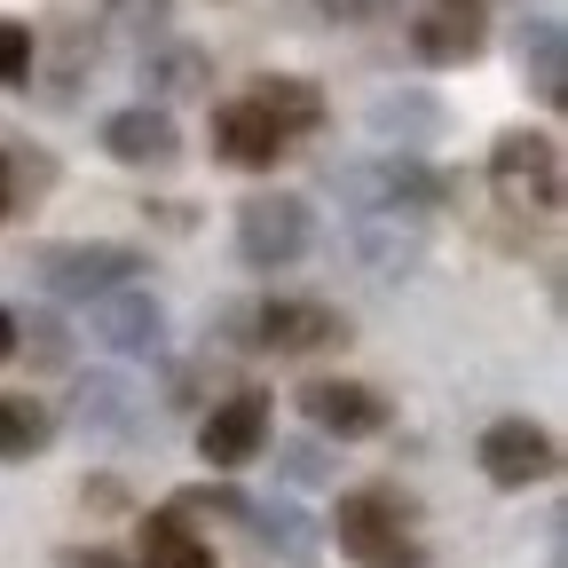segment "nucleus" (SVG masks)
Returning <instances> with one entry per match:
<instances>
[{
    "label": "nucleus",
    "instance_id": "nucleus-1",
    "mask_svg": "<svg viewBox=\"0 0 568 568\" xmlns=\"http://www.w3.org/2000/svg\"><path fill=\"white\" fill-rule=\"evenodd\" d=\"M332 537L355 568H426L418 545V497L395 481H364L332 506Z\"/></svg>",
    "mask_w": 568,
    "mask_h": 568
},
{
    "label": "nucleus",
    "instance_id": "nucleus-2",
    "mask_svg": "<svg viewBox=\"0 0 568 568\" xmlns=\"http://www.w3.org/2000/svg\"><path fill=\"white\" fill-rule=\"evenodd\" d=\"M560 190H568L560 142L545 126H506L489 142V197H497V213H514V222H552Z\"/></svg>",
    "mask_w": 568,
    "mask_h": 568
},
{
    "label": "nucleus",
    "instance_id": "nucleus-3",
    "mask_svg": "<svg viewBox=\"0 0 568 568\" xmlns=\"http://www.w3.org/2000/svg\"><path fill=\"white\" fill-rule=\"evenodd\" d=\"M24 268H32V284L48 301H95V293H111V284L151 276V253L119 245V237H71V245H32Z\"/></svg>",
    "mask_w": 568,
    "mask_h": 568
},
{
    "label": "nucleus",
    "instance_id": "nucleus-4",
    "mask_svg": "<svg viewBox=\"0 0 568 568\" xmlns=\"http://www.w3.org/2000/svg\"><path fill=\"white\" fill-rule=\"evenodd\" d=\"M324 182H332V197L347 213H435L450 197V174H435L418 151H387V159H364V166H332Z\"/></svg>",
    "mask_w": 568,
    "mask_h": 568
},
{
    "label": "nucleus",
    "instance_id": "nucleus-5",
    "mask_svg": "<svg viewBox=\"0 0 568 568\" xmlns=\"http://www.w3.org/2000/svg\"><path fill=\"white\" fill-rule=\"evenodd\" d=\"M308 245H316V213H308V197H293V190H261V197L237 205V261H245V268L276 276V268L308 261Z\"/></svg>",
    "mask_w": 568,
    "mask_h": 568
},
{
    "label": "nucleus",
    "instance_id": "nucleus-6",
    "mask_svg": "<svg viewBox=\"0 0 568 568\" xmlns=\"http://www.w3.org/2000/svg\"><path fill=\"white\" fill-rule=\"evenodd\" d=\"M268 426H276L268 395H261V387H237V395H222V403L197 418V458H205L213 474H237V466H253V458L268 450Z\"/></svg>",
    "mask_w": 568,
    "mask_h": 568
},
{
    "label": "nucleus",
    "instance_id": "nucleus-7",
    "mask_svg": "<svg viewBox=\"0 0 568 568\" xmlns=\"http://www.w3.org/2000/svg\"><path fill=\"white\" fill-rule=\"evenodd\" d=\"M474 466L497 481V489H537L560 474V443L545 435L537 418H489L481 443H474Z\"/></svg>",
    "mask_w": 568,
    "mask_h": 568
},
{
    "label": "nucleus",
    "instance_id": "nucleus-8",
    "mask_svg": "<svg viewBox=\"0 0 568 568\" xmlns=\"http://www.w3.org/2000/svg\"><path fill=\"white\" fill-rule=\"evenodd\" d=\"M245 332L253 347L268 355H324V347H347V316L332 301H253L245 308Z\"/></svg>",
    "mask_w": 568,
    "mask_h": 568
},
{
    "label": "nucleus",
    "instance_id": "nucleus-9",
    "mask_svg": "<svg viewBox=\"0 0 568 568\" xmlns=\"http://www.w3.org/2000/svg\"><path fill=\"white\" fill-rule=\"evenodd\" d=\"M88 332L111 355H126V364H159V355H166V308L142 293V284H111V293H95Z\"/></svg>",
    "mask_w": 568,
    "mask_h": 568
},
{
    "label": "nucleus",
    "instance_id": "nucleus-10",
    "mask_svg": "<svg viewBox=\"0 0 568 568\" xmlns=\"http://www.w3.org/2000/svg\"><path fill=\"white\" fill-rule=\"evenodd\" d=\"M481 48H489V0H426L410 17V55L435 71H458Z\"/></svg>",
    "mask_w": 568,
    "mask_h": 568
},
{
    "label": "nucleus",
    "instance_id": "nucleus-11",
    "mask_svg": "<svg viewBox=\"0 0 568 568\" xmlns=\"http://www.w3.org/2000/svg\"><path fill=\"white\" fill-rule=\"evenodd\" d=\"M71 426H80V435H111V443H142L159 418H151V395H142L134 379L88 372L80 387H71Z\"/></svg>",
    "mask_w": 568,
    "mask_h": 568
},
{
    "label": "nucleus",
    "instance_id": "nucleus-12",
    "mask_svg": "<svg viewBox=\"0 0 568 568\" xmlns=\"http://www.w3.org/2000/svg\"><path fill=\"white\" fill-rule=\"evenodd\" d=\"M301 410H308L316 435H332V443H372V435H387V395L364 387V379H308V387H301Z\"/></svg>",
    "mask_w": 568,
    "mask_h": 568
},
{
    "label": "nucleus",
    "instance_id": "nucleus-13",
    "mask_svg": "<svg viewBox=\"0 0 568 568\" xmlns=\"http://www.w3.org/2000/svg\"><path fill=\"white\" fill-rule=\"evenodd\" d=\"M103 159H119V166H142V174H159V166H174L182 159V126H174V111L166 103H126V111H111L103 119Z\"/></svg>",
    "mask_w": 568,
    "mask_h": 568
},
{
    "label": "nucleus",
    "instance_id": "nucleus-14",
    "mask_svg": "<svg viewBox=\"0 0 568 568\" xmlns=\"http://www.w3.org/2000/svg\"><path fill=\"white\" fill-rule=\"evenodd\" d=\"M284 151H293V134L276 126V111H261L253 95H230L213 111V159L222 166H245V174H268Z\"/></svg>",
    "mask_w": 568,
    "mask_h": 568
},
{
    "label": "nucleus",
    "instance_id": "nucleus-15",
    "mask_svg": "<svg viewBox=\"0 0 568 568\" xmlns=\"http://www.w3.org/2000/svg\"><path fill=\"white\" fill-rule=\"evenodd\" d=\"M514 48H521L529 95H537L545 111H568V24H560V17H521Z\"/></svg>",
    "mask_w": 568,
    "mask_h": 568
},
{
    "label": "nucleus",
    "instance_id": "nucleus-16",
    "mask_svg": "<svg viewBox=\"0 0 568 568\" xmlns=\"http://www.w3.org/2000/svg\"><path fill=\"white\" fill-rule=\"evenodd\" d=\"M134 560H142V568H213V545L190 529V514L159 506V514L134 521Z\"/></svg>",
    "mask_w": 568,
    "mask_h": 568
},
{
    "label": "nucleus",
    "instance_id": "nucleus-17",
    "mask_svg": "<svg viewBox=\"0 0 568 568\" xmlns=\"http://www.w3.org/2000/svg\"><path fill=\"white\" fill-rule=\"evenodd\" d=\"M245 537H253L261 552H284L293 568H316V552H324L316 521H308L301 506H284V497H253V514H245Z\"/></svg>",
    "mask_w": 568,
    "mask_h": 568
},
{
    "label": "nucleus",
    "instance_id": "nucleus-18",
    "mask_svg": "<svg viewBox=\"0 0 568 568\" xmlns=\"http://www.w3.org/2000/svg\"><path fill=\"white\" fill-rule=\"evenodd\" d=\"M142 88H151V103L213 95V63H205V48H151L142 55Z\"/></svg>",
    "mask_w": 568,
    "mask_h": 568
},
{
    "label": "nucleus",
    "instance_id": "nucleus-19",
    "mask_svg": "<svg viewBox=\"0 0 568 568\" xmlns=\"http://www.w3.org/2000/svg\"><path fill=\"white\" fill-rule=\"evenodd\" d=\"M245 95H253L261 111H276V126L293 134V142L324 126V95H316V80H293V71H268V80H253Z\"/></svg>",
    "mask_w": 568,
    "mask_h": 568
},
{
    "label": "nucleus",
    "instance_id": "nucleus-20",
    "mask_svg": "<svg viewBox=\"0 0 568 568\" xmlns=\"http://www.w3.org/2000/svg\"><path fill=\"white\" fill-rule=\"evenodd\" d=\"M48 443H55V410L32 403V395H0V458L24 466V458H40Z\"/></svg>",
    "mask_w": 568,
    "mask_h": 568
},
{
    "label": "nucleus",
    "instance_id": "nucleus-21",
    "mask_svg": "<svg viewBox=\"0 0 568 568\" xmlns=\"http://www.w3.org/2000/svg\"><path fill=\"white\" fill-rule=\"evenodd\" d=\"M174 514H190V521H230V529H245V514H253V497L230 481V474H213V481H190V489H174Z\"/></svg>",
    "mask_w": 568,
    "mask_h": 568
},
{
    "label": "nucleus",
    "instance_id": "nucleus-22",
    "mask_svg": "<svg viewBox=\"0 0 568 568\" xmlns=\"http://www.w3.org/2000/svg\"><path fill=\"white\" fill-rule=\"evenodd\" d=\"M372 126L379 134H403V151H418L426 134H443V103H372Z\"/></svg>",
    "mask_w": 568,
    "mask_h": 568
},
{
    "label": "nucleus",
    "instance_id": "nucleus-23",
    "mask_svg": "<svg viewBox=\"0 0 568 568\" xmlns=\"http://www.w3.org/2000/svg\"><path fill=\"white\" fill-rule=\"evenodd\" d=\"M32 63H40V40L24 17H0V88H32Z\"/></svg>",
    "mask_w": 568,
    "mask_h": 568
},
{
    "label": "nucleus",
    "instance_id": "nucleus-24",
    "mask_svg": "<svg viewBox=\"0 0 568 568\" xmlns=\"http://www.w3.org/2000/svg\"><path fill=\"white\" fill-rule=\"evenodd\" d=\"M339 466L324 443H276V481H293V489H324Z\"/></svg>",
    "mask_w": 568,
    "mask_h": 568
},
{
    "label": "nucleus",
    "instance_id": "nucleus-25",
    "mask_svg": "<svg viewBox=\"0 0 568 568\" xmlns=\"http://www.w3.org/2000/svg\"><path fill=\"white\" fill-rule=\"evenodd\" d=\"M0 174H9V213H17V205H32L55 182V159L48 151H0Z\"/></svg>",
    "mask_w": 568,
    "mask_h": 568
},
{
    "label": "nucleus",
    "instance_id": "nucleus-26",
    "mask_svg": "<svg viewBox=\"0 0 568 568\" xmlns=\"http://www.w3.org/2000/svg\"><path fill=\"white\" fill-rule=\"evenodd\" d=\"M17 347L32 355V364H71V332H63L55 316H24V324H17Z\"/></svg>",
    "mask_w": 568,
    "mask_h": 568
},
{
    "label": "nucleus",
    "instance_id": "nucleus-27",
    "mask_svg": "<svg viewBox=\"0 0 568 568\" xmlns=\"http://www.w3.org/2000/svg\"><path fill=\"white\" fill-rule=\"evenodd\" d=\"M159 17H166V0H111V24H126V32L159 40Z\"/></svg>",
    "mask_w": 568,
    "mask_h": 568
},
{
    "label": "nucleus",
    "instance_id": "nucleus-28",
    "mask_svg": "<svg viewBox=\"0 0 568 568\" xmlns=\"http://www.w3.org/2000/svg\"><path fill=\"white\" fill-rule=\"evenodd\" d=\"M55 568H126V560H119L111 545H63V552H55Z\"/></svg>",
    "mask_w": 568,
    "mask_h": 568
},
{
    "label": "nucleus",
    "instance_id": "nucleus-29",
    "mask_svg": "<svg viewBox=\"0 0 568 568\" xmlns=\"http://www.w3.org/2000/svg\"><path fill=\"white\" fill-rule=\"evenodd\" d=\"M80 497H88L95 514H119V506H126V489H119L111 474H103V481H80Z\"/></svg>",
    "mask_w": 568,
    "mask_h": 568
},
{
    "label": "nucleus",
    "instance_id": "nucleus-30",
    "mask_svg": "<svg viewBox=\"0 0 568 568\" xmlns=\"http://www.w3.org/2000/svg\"><path fill=\"white\" fill-rule=\"evenodd\" d=\"M0 355H17V316L0 308Z\"/></svg>",
    "mask_w": 568,
    "mask_h": 568
},
{
    "label": "nucleus",
    "instance_id": "nucleus-31",
    "mask_svg": "<svg viewBox=\"0 0 568 568\" xmlns=\"http://www.w3.org/2000/svg\"><path fill=\"white\" fill-rule=\"evenodd\" d=\"M0 222H9V174H0Z\"/></svg>",
    "mask_w": 568,
    "mask_h": 568
}]
</instances>
